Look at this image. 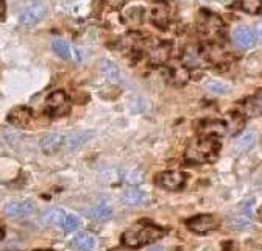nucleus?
<instances>
[{
	"mask_svg": "<svg viewBox=\"0 0 262 251\" xmlns=\"http://www.w3.org/2000/svg\"><path fill=\"white\" fill-rule=\"evenodd\" d=\"M256 142H257V134L254 131H247L241 138L236 139V142L233 145V150H234V153L242 154V153L250 151L256 145Z\"/></svg>",
	"mask_w": 262,
	"mask_h": 251,
	"instance_id": "obj_12",
	"label": "nucleus"
},
{
	"mask_svg": "<svg viewBox=\"0 0 262 251\" xmlns=\"http://www.w3.org/2000/svg\"><path fill=\"white\" fill-rule=\"evenodd\" d=\"M74 246L80 251H92L97 246V239L91 233H80L74 239Z\"/></svg>",
	"mask_w": 262,
	"mask_h": 251,
	"instance_id": "obj_14",
	"label": "nucleus"
},
{
	"mask_svg": "<svg viewBox=\"0 0 262 251\" xmlns=\"http://www.w3.org/2000/svg\"><path fill=\"white\" fill-rule=\"evenodd\" d=\"M245 112L250 116V117H257V116H262V90H259L257 94H254L253 97H250L245 105Z\"/></svg>",
	"mask_w": 262,
	"mask_h": 251,
	"instance_id": "obj_15",
	"label": "nucleus"
},
{
	"mask_svg": "<svg viewBox=\"0 0 262 251\" xmlns=\"http://www.w3.org/2000/svg\"><path fill=\"white\" fill-rule=\"evenodd\" d=\"M5 10H7V5H5V0H0V19H4Z\"/></svg>",
	"mask_w": 262,
	"mask_h": 251,
	"instance_id": "obj_26",
	"label": "nucleus"
},
{
	"mask_svg": "<svg viewBox=\"0 0 262 251\" xmlns=\"http://www.w3.org/2000/svg\"><path fill=\"white\" fill-rule=\"evenodd\" d=\"M31 120V112L28 108H14L10 114H8V122H11L13 125H17V127H24Z\"/></svg>",
	"mask_w": 262,
	"mask_h": 251,
	"instance_id": "obj_16",
	"label": "nucleus"
},
{
	"mask_svg": "<svg viewBox=\"0 0 262 251\" xmlns=\"http://www.w3.org/2000/svg\"><path fill=\"white\" fill-rule=\"evenodd\" d=\"M52 50L59 56V58H64V59H68L71 56V45L66 42L64 39H53L52 41Z\"/></svg>",
	"mask_w": 262,
	"mask_h": 251,
	"instance_id": "obj_21",
	"label": "nucleus"
},
{
	"mask_svg": "<svg viewBox=\"0 0 262 251\" xmlns=\"http://www.w3.org/2000/svg\"><path fill=\"white\" fill-rule=\"evenodd\" d=\"M102 71H103V74L106 75V78H108L110 81H113V83L120 81V71H119V67L114 64L113 61L105 59V61H103V64H102Z\"/></svg>",
	"mask_w": 262,
	"mask_h": 251,
	"instance_id": "obj_20",
	"label": "nucleus"
},
{
	"mask_svg": "<svg viewBox=\"0 0 262 251\" xmlns=\"http://www.w3.org/2000/svg\"><path fill=\"white\" fill-rule=\"evenodd\" d=\"M251 203H248L242 212L233 214L228 218V223L233 230H251L253 228V220H251Z\"/></svg>",
	"mask_w": 262,
	"mask_h": 251,
	"instance_id": "obj_5",
	"label": "nucleus"
},
{
	"mask_svg": "<svg viewBox=\"0 0 262 251\" xmlns=\"http://www.w3.org/2000/svg\"><path fill=\"white\" fill-rule=\"evenodd\" d=\"M89 215L94 218V220H108V218L113 215V208L106 203V201H102V203H98L97 206H94L89 212Z\"/></svg>",
	"mask_w": 262,
	"mask_h": 251,
	"instance_id": "obj_18",
	"label": "nucleus"
},
{
	"mask_svg": "<svg viewBox=\"0 0 262 251\" xmlns=\"http://www.w3.org/2000/svg\"><path fill=\"white\" fill-rule=\"evenodd\" d=\"M46 13H47V10H46L44 5H41V4L31 5V7L25 8V10L20 13L19 22H20L22 25H35V24H38V22L46 16Z\"/></svg>",
	"mask_w": 262,
	"mask_h": 251,
	"instance_id": "obj_7",
	"label": "nucleus"
},
{
	"mask_svg": "<svg viewBox=\"0 0 262 251\" xmlns=\"http://www.w3.org/2000/svg\"><path fill=\"white\" fill-rule=\"evenodd\" d=\"M164 236V230L151 225V223H144V225H135L133 228H129L128 231L123 233L122 242L126 246L131 248H139L144 246L150 242H155Z\"/></svg>",
	"mask_w": 262,
	"mask_h": 251,
	"instance_id": "obj_2",
	"label": "nucleus"
},
{
	"mask_svg": "<svg viewBox=\"0 0 262 251\" xmlns=\"http://www.w3.org/2000/svg\"><path fill=\"white\" fill-rule=\"evenodd\" d=\"M122 200L128 206H144L151 200V197H150V194H147L141 189H128L123 192Z\"/></svg>",
	"mask_w": 262,
	"mask_h": 251,
	"instance_id": "obj_10",
	"label": "nucleus"
},
{
	"mask_svg": "<svg viewBox=\"0 0 262 251\" xmlns=\"http://www.w3.org/2000/svg\"><path fill=\"white\" fill-rule=\"evenodd\" d=\"M241 8L245 13L257 14L262 11V0H241Z\"/></svg>",
	"mask_w": 262,
	"mask_h": 251,
	"instance_id": "obj_22",
	"label": "nucleus"
},
{
	"mask_svg": "<svg viewBox=\"0 0 262 251\" xmlns=\"http://www.w3.org/2000/svg\"><path fill=\"white\" fill-rule=\"evenodd\" d=\"M81 218L77 214H71V212H66L62 217V222L59 225V228L66 233H72L75 230H78L81 226Z\"/></svg>",
	"mask_w": 262,
	"mask_h": 251,
	"instance_id": "obj_19",
	"label": "nucleus"
},
{
	"mask_svg": "<svg viewBox=\"0 0 262 251\" xmlns=\"http://www.w3.org/2000/svg\"><path fill=\"white\" fill-rule=\"evenodd\" d=\"M233 39H234V42L239 47L250 49L256 42V35H254V31L250 27L241 25V27H237V28L233 30Z\"/></svg>",
	"mask_w": 262,
	"mask_h": 251,
	"instance_id": "obj_9",
	"label": "nucleus"
},
{
	"mask_svg": "<svg viewBox=\"0 0 262 251\" xmlns=\"http://www.w3.org/2000/svg\"><path fill=\"white\" fill-rule=\"evenodd\" d=\"M150 251H162V249H161V248H158V246H156V248H151V249H150Z\"/></svg>",
	"mask_w": 262,
	"mask_h": 251,
	"instance_id": "obj_29",
	"label": "nucleus"
},
{
	"mask_svg": "<svg viewBox=\"0 0 262 251\" xmlns=\"http://www.w3.org/2000/svg\"><path fill=\"white\" fill-rule=\"evenodd\" d=\"M167 56H169V49L167 47H162V45H159L158 49H155L151 52V59L155 62H158V64H161V62L166 61Z\"/></svg>",
	"mask_w": 262,
	"mask_h": 251,
	"instance_id": "obj_24",
	"label": "nucleus"
},
{
	"mask_svg": "<svg viewBox=\"0 0 262 251\" xmlns=\"http://www.w3.org/2000/svg\"><path fill=\"white\" fill-rule=\"evenodd\" d=\"M47 109L53 112L55 116H64V112L69 111L68 99H66V94L62 90H56L47 99Z\"/></svg>",
	"mask_w": 262,
	"mask_h": 251,
	"instance_id": "obj_8",
	"label": "nucleus"
},
{
	"mask_svg": "<svg viewBox=\"0 0 262 251\" xmlns=\"http://www.w3.org/2000/svg\"><path fill=\"white\" fill-rule=\"evenodd\" d=\"M259 214H260V218H262V208L259 209Z\"/></svg>",
	"mask_w": 262,
	"mask_h": 251,
	"instance_id": "obj_30",
	"label": "nucleus"
},
{
	"mask_svg": "<svg viewBox=\"0 0 262 251\" xmlns=\"http://www.w3.org/2000/svg\"><path fill=\"white\" fill-rule=\"evenodd\" d=\"M220 144L214 136H202L190 141L186 148V159L192 164H203L215 159Z\"/></svg>",
	"mask_w": 262,
	"mask_h": 251,
	"instance_id": "obj_1",
	"label": "nucleus"
},
{
	"mask_svg": "<svg viewBox=\"0 0 262 251\" xmlns=\"http://www.w3.org/2000/svg\"><path fill=\"white\" fill-rule=\"evenodd\" d=\"M4 236H5V233H4V230H2V228H0V240L4 239Z\"/></svg>",
	"mask_w": 262,
	"mask_h": 251,
	"instance_id": "obj_28",
	"label": "nucleus"
},
{
	"mask_svg": "<svg viewBox=\"0 0 262 251\" xmlns=\"http://www.w3.org/2000/svg\"><path fill=\"white\" fill-rule=\"evenodd\" d=\"M256 35H257V39L262 41V22L257 24V27H256Z\"/></svg>",
	"mask_w": 262,
	"mask_h": 251,
	"instance_id": "obj_27",
	"label": "nucleus"
},
{
	"mask_svg": "<svg viewBox=\"0 0 262 251\" xmlns=\"http://www.w3.org/2000/svg\"><path fill=\"white\" fill-rule=\"evenodd\" d=\"M226 131V123L222 122V120H212V122H206L202 125V128H200V133L203 136H222L225 134Z\"/></svg>",
	"mask_w": 262,
	"mask_h": 251,
	"instance_id": "obj_13",
	"label": "nucleus"
},
{
	"mask_svg": "<svg viewBox=\"0 0 262 251\" xmlns=\"http://www.w3.org/2000/svg\"><path fill=\"white\" fill-rule=\"evenodd\" d=\"M68 212V211H64V209H61V208H55V209H52V211H49L47 212V215H46V222L47 223H50V225H56V226H59L61 225V222H62V217H64V214Z\"/></svg>",
	"mask_w": 262,
	"mask_h": 251,
	"instance_id": "obj_23",
	"label": "nucleus"
},
{
	"mask_svg": "<svg viewBox=\"0 0 262 251\" xmlns=\"http://www.w3.org/2000/svg\"><path fill=\"white\" fill-rule=\"evenodd\" d=\"M36 251H50V249H36Z\"/></svg>",
	"mask_w": 262,
	"mask_h": 251,
	"instance_id": "obj_31",
	"label": "nucleus"
},
{
	"mask_svg": "<svg viewBox=\"0 0 262 251\" xmlns=\"http://www.w3.org/2000/svg\"><path fill=\"white\" fill-rule=\"evenodd\" d=\"M92 134H94L92 131H75V133H72V134H69L68 138H66L64 145L68 147L69 150L78 148V147H81L83 144H86Z\"/></svg>",
	"mask_w": 262,
	"mask_h": 251,
	"instance_id": "obj_17",
	"label": "nucleus"
},
{
	"mask_svg": "<svg viewBox=\"0 0 262 251\" xmlns=\"http://www.w3.org/2000/svg\"><path fill=\"white\" fill-rule=\"evenodd\" d=\"M184 181H186V176L178 170H170V172H164V173L158 175V184L166 187L169 191L180 189V187H183Z\"/></svg>",
	"mask_w": 262,
	"mask_h": 251,
	"instance_id": "obj_6",
	"label": "nucleus"
},
{
	"mask_svg": "<svg viewBox=\"0 0 262 251\" xmlns=\"http://www.w3.org/2000/svg\"><path fill=\"white\" fill-rule=\"evenodd\" d=\"M206 87H208V90H211V92H214V94H228V92H229V86H228V84H223V83L215 81V80L208 81Z\"/></svg>",
	"mask_w": 262,
	"mask_h": 251,
	"instance_id": "obj_25",
	"label": "nucleus"
},
{
	"mask_svg": "<svg viewBox=\"0 0 262 251\" xmlns=\"http://www.w3.org/2000/svg\"><path fill=\"white\" fill-rule=\"evenodd\" d=\"M5 214L11 218H22L28 217L36 211V204L31 200H13L5 204Z\"/></svg>",
	"mask_w": 262,
	"mask_h": 251,
	"instance_id": "obj_3",
	"label": "nucleus"
},
{
	"mask_svg": "<svg viewBox=\"0 0 262 251\" xmlns=\"http://www.w3.org/2000/svg\"><path fill=\"white\" fill-rule=\"evenodd\" d=\"M186 225L190 231L203 234V233H208V231L217 228L219 218L215 215H211V214H203V215H196V217L190 218V220H187Z\"/></svg>",
	"mask_w": 262,
	"mask_h": 251,
	"instance_id": "obj_4",
	"label": "nucleus"
},
{
	"mask_svg": "<svg viewBox=\"0 0 262 251\" xmlns=\"http://www.w3.org/2000/svg\"><path fill=\"white\" fill-rule=\"evenodd\" d=\"M64 142H66V138L62 134H59V133H50V134H47V136L42 138L41 148H42L44 153L53 154V153H56V151L61 150V147L64 145Z\"/></svg>",
	"mask_w": 262,
	"mask_h": 251,
	"instance_id": "obj_11",
	"label": "nucleus"
}]
</instances>
